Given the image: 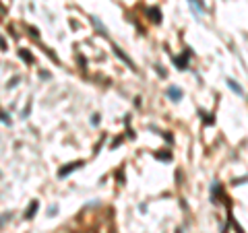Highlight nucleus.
Wrapping results in <instances>:
<instances>
[{
  "mask_svg": "<svg viewBox=\"0 0 248 233\" xmlns=\"http://www.w3.org/2000/svg\"><path fill=\"white\" fill-rule=\"evenodd\" d=\"M21 58H23V60H27V62H33V58L29 56V54H27L25 50H21Z\"/></svg>",
  "mask_w": 248,
  "mask_h": 233,
  "instance_id": "obj_7",
  "label": "nucleus"
},
{
  "mask_svg": "<svg viewBox=\"0 0 248 233\" xmlns=\"http://www.w3.org/2000/svg\"><path fill=\"white\" fill-rule=\"evenodd\" d=\"M37 206H40V204H37V202L33 200V202H31V206L27 208V212H25V219H33V215H35V210H37Z\"/></svg>",
  "mask_w": 248,
  "mask_h": 233,
  "instance_id": "obj_4",
  "label": "nucleus"
},
{
  "mask_svg": "<svg viewBox=\"0 0 248 233\" xmlns=\"http://www.w3.org/2000/svg\"><path fill=\"white\" fill-rule=\"evenodd\" d=\"M83 165V161H77V163H68V165H64V169H60L58 171V176L60 177H64V176H68L70 171H75V169H79V167H81Z\"/></svg>",
  "mask_w": 248,
  "mask_h": 233,
  "instance_id": "obj_1",
  "label": "nucleus"
},
{
  "mask_svg": "<svg viewBox=\"0 0 248 233\" xmlns=\"http://www.w3.org/2000/svg\"><path fill=\"white\" fill-rule=\"evenodd\" d=\"M227 87H230L232 91L236 93V95H240V97H244V91H242V87L238 85L236 80H232V79H227Z\"/></svg>",
  "mask_w": 248,
  "mask_h": 233,
  "instance_id": "obj_3",
  "label": "nucleus"
},
{
  "mask_svg": "<svg viewBox=\"0 0 248 233\" xmlns=\"http://www.w3.org/2000/svg\"><path fill=\"white\" fill-rule=\"evenodd\" d=\"M190 4L194 6V8H196V11H199V12H203V11H205V8H207V6L203 4L201 0H190Z\"/></svg>",
  "mask_w": 248,
  "mask_h": 233,
  "instance_id": "obj_6",
  "label": "nucleus"
},
{
  "mask_svg": "<svg viewBox=\"0 0 248 233\" xmlns=\"http://www.w3.org/2000/svg\"><path fill=\"white\" fill-rule=\"evenodd\" d=\"M149 15L153 17L151 21H155V23H159V21H161V15H159V11H155V8H149Z\"/></svg>",
  "mask_w": 248,
  "mask_h": 233,
  "instance_id": "obj_5",
  "label": "nucleus"
},
{
  "mask_svg": "<svg viewBox=\"0 0 248 233\" xmlns=\"http://www.w3.org/2000/svg\"><path fill=\"white\" fill-rule=\"evenodd\" d=\"M167 97H170L172 101H180V99H182V89H178V87H170V89H167Z\"/></svg>",
  "mask_w": 248,
  "mask_h": 233,
  "instance_id": "obj_2",
  "label": "nucleus"
}]
</instances>
